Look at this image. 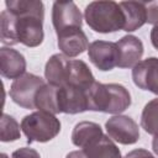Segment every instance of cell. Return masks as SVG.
I'll list each match as a JSON object with an SVG mask.
<instances>
[{
	"label": "cell",
	"mask_w": 158,
	"mask_h": 158,
	"mask_svg": "<svg viewBox=\"0 0 158 158\" xmlns=\"http://www.w3.org/2000/svg\"><path fill=\"white\" fill-rule=\"evenodd\" d=\"M0 14V38L4 44L22 43L37 47L42 43L44 6L40 0H6Z\"/></svg>",
	"instance_id": "obj_1"
},
{
	"label": "cell",
	"mask_w": 158,
	"mask_h": 158,
	"mask_svg": "<svg viewBox=\"0 0 158 158\" xmlns=\"http://www.w3.org/2000/svg\"><path fill=\"white\" fill-rule=\"evenodd\" d=\"M131 105V95L121 84L95 81L88 91V110L106 114H121Z\"/></svg>",
	"instance_id": "obj_2"
},
{
	"label": "cell",
	"mask_w": 158,
	"mask_h": 158,
	"mask_svg": "<svg viewBox=\"0 0 158 158\" xmlns=\"http://www.w3.org/2000/svg\"><path fill=\"white\" fill-rule=\"evenodd\" d=\"M88 26L99 33H111L125 27V15L115 1H91L84 10Z\"/></svg>",
	"instance_id": "obj_3"
},
{
	"label": "cell",
	"mask_w": 158,
	"mask_h": 158,
	"mask_svg": "<svg viewBox=\"0 0 158 158\" xmlns=\"http://www.w3.org/2000/svg\"><path fill=\"white\" fill-rule=\"evenodd\" d=\"M21 130L27 142H48L60 132V121L56 115L46 111H35L21 121Z\"/></svg>",
	"instance_id": "obj_4"
},
{
	"label": "cell",
	"mask_w": 158,
	"mask_h": 158,
	"mask_svg": "<svg viewBox=\"0 0 158 158\" xmlns=\"http://www.w3.org/2000/svg\"><path fill=\"white\" fill-rule=\"evenodd\" d=\"M44 80L32 73H25L15 79L10 86V98L15 104L23 109H36L35 98L37 91L44 85Z\"/></svg>",
	"instance_id": "obj_5"
},
{
	"label": "cell",
	"mask_w": 158,
	"mask_h": 158,
	"mask_svg": "<svg viewBox=\"0 0 158 158\" xmlns=\"http://www.w3.org/2000/svg\"><path fill=\"white\" fill-rule=\"evenodd\" d=\"M88 91L85 89L64 85L57 86V102L59 114H80L88 111Z\"/></svg>",
	"instance_id": "obj_6"
},
{
	"label": "cell",
	"mask_w": 158,
	"mask_h": 158,
	"mask_svg": "<svg viewBox=\"0 0 158 158\" xmlns=\"http://www.w3.org/2000/svg\"><path fill=\"white\" fill-rule=\"evenodd\" d=\"M107 135L121 144H133L139 138V128L133 118L125 115H116L105 123Z\"/></svg>",
	"instance_id": "obj_7"
},
{
	"label": "cell",
	"mask_w": 158,
	"mask_h": 158,
	"mask_svg": "<svg viewBox=\"0 0 158 158\" xmlns=\"http://www.w3.org/2000/svg\"><path fill=\"white\" fill-rule=\"evenodd\" d=\"M88 56L90 62L102 72H107L117 67L120 53L117 43L110 41H94L89 44Z\"/></svg>",
	"instance_id": "obj_8"
},
{
	"label": "cell",
	"mask_w": 158,
	"mask_h": 158,
	"mask_svg": "<svg viewBox=\"0 0 158 158\" xmlns=\"http://www.w3.org/2000/svg\"><path fill=\"white\" fill-rule=\"evenodd\" d=\"M52 23L56 33L67 28L81 27L83 16L73 1H54L52 6Z\"/></svg>",
	"instance_id": "obj_9"
},
{
	"label": "cell",
	"mask_w": 158,
	"mask_h": 158,
	"mask_svg": "<svg viewBox=\"0 0 158 158\" xmlns=\"http://www.w3.org/2000/svg\"><path fill=\"white\" fill-rule=\"evenodd\" d=\"M132 79L139 89L158 95V58L149 57L137 63L132 69Z\"/></svg>",
	"instance_id": "obj_10"
},
{
	"label": "cell",
	"mask_w": 158,
	"mask_h": 158,
	"mask_svg": "<svg viewBox=\"0 0 158 158\" xmlns=\"http://www.w3.org/2000/svg\"><path fill=\"white\" fill-rule=\"evenodd\" d=\"M58 48L65 57H77L89 48V41L81 27L67 28L57 33Z\"/></svg>",
	"instance_id": "obj_11"
},
{
	"label": "cell",
	"mask_w": 158,
	"mask_h": 158,
	"mask_svg": "<svg viewBox=\"0 0 158 158\" xmlns=\"http://www.w3.org/2000/svg\"><path fill=\"white\" fill-rule=\"evenodd\" d=\"M117 47L120 53V59L117 63L118 68H132L141 62L144 48L138 37L126 35L117 42Z\"/></svg>",
	"instance_id": "obj_12"
},
{
	"label": "cell",
	"mask_w": 158,
	"mask_h": 158,
	"mask_svg": "<svg viewBox=\"0 0 158 158\" xmlns=\"http://www.w3.org/2000/svg\"><path fill=\"white\" fill-rule=\"evenodd\" d=\"M0 73L6 79H17L26 73V59L16 49L0 48Z\"/></svg>",
	"instance_id": "obj_13"
},
{
	"label": "cell",
	"mask_w": 158,
	"mask_h": 158,
	"mask_svg": "<svg viewBox=\"0 0 158 158\" xmlns=\"http://www.w3.org/2000/svg\"><path fill=\"white\" fill-rule=\"evenodd\" d=\"M70 59L64 54H53L46 63L44 78L47 83L54 86H64L68 83Z\"/></svg>",
	"instance_id": "obj_14"
},
{
	"label": "cell",
	"mask_w": 158,
	"mask_h": 158,
	"mask_svg": "<svg viewBox=\"0 0 158 158\" xmlns=\"http://www.w3.org/2000/svg\"><path fill=\"white\" fill-rule=\"evenodd\" d=\"M81 149L88 158H122L117 146L104 133L90 141Z\"/></svg>",
	"instance_id": "obj_15"
},
{
	"label": "cell",
	"mask_w": 158,
	"mask_h": 158,
	"mask_svg": "<svg viewBox=\"0 0 158 158\" xmlns=\"http://www.w3.org/2000/svg\"><path fill=\"white\" fill-rule=\"evenodd\" d=\"M118 4L125 15L123 31L133 32L146 23L147 16L144 1H121Z\"/></svg>",
	"instance_id": "obj_16"
},
{
	"label": "cell",
	"mask_w": 158,
	"mask_h": 158,
	"mask_svg": "<svg viewBox=\"0 0 158 158\" xmlns=\"http://www.w3.org/2000/svg\"><path fill=\"white\" fill-rule=\"evenodd\" d=\"M102 135V130L99 123L91 121H81L77 123L72 131V142L74 146L83 148L94 138Z\"/></svg>",
	"instance_id": "obj_17"
},
{
	"label": "cell",
	"mask_w": 158,
	"mask_h": 158,
	"mask_svg": "<svg viewBox=\"0 0 158 158\" xmlns=\"http://www.w3.org/2000/svg\"><path fill=\"white\" fill-rule=\"evenodd\" d=\"M35 107L38 111H46L49 114H59L57 102V86L51 84H44L36 94Z\"/></svg>",
	"instance_id": "obj_18"
},
{
	"label": "cell",
	"mask_w": 158,
	"mask_h": 158,
	"mask_svg": "<svg viewBox=\"0 0 158 158\" xmlns=\"http://www.w3.org/2000/svg\"><path fill=\"white\" fill-rule=\"evenodd\" d=\"M141 127L149 135H158V98L144 105L141 115Z\"/></svg>",
	"instance_id": "obj_19"
},
{
	"label": "cell",
	"mask_w": 158,
	"mask_h": 158,
	"mask_svg": "<svg viewBox=\"0 0 158 158\" xmlns=\"http://www.w3.org/2000/svg\"><path fill=\"white\" fill-rule=\"evenodd\" d=\"M20 137L21 132L19 122L12 116L4 112L0 122V139L2 142H12L17 141Z\"/></svg>",
	"instance_id": "obj_20"
},
{
	"label": "cell",
	"mask_w": 158,
	"mask_h": 158,
	"mask_svg": "<svg viewBox=\"0 0 158 158\" xmlns=\"http://www.w3.org/2000/svg\"><path fill=\"white\" fill-rule=\"evenodd\" d=\"M147 23L158 25V0L157 1H144Z\"/></svg>",
	"instance_id": "obj_21"
},
{
	"label": "cell",
	"mask_w": 158,
	"mask_h": 158,
	"mask_svg": "<svg viewBox=\"0 0 158 158\" xmlns=\"http://www.w3.org/2000/svg\"><path fill=\"white\" fill-rule=\"evenodd\" d=\"M11 158H41V156L33 148L22 147V148H19V149L14 151L12 154H11Z\"/></svg>",
	"instance_id": "obj_22"
},
{
	"label": "cell",
	"mask_w": 158,
	"mask_h": 158,
	"mask_svg": "<svg viewBox=\"0 0 158 158\" xmlns=\"http://www.w3.org/2000/svg\"><path fill=\"white\" fill-rule=\"evenodd\" d=\"M125 158H156L151 152H148L147 149H143V148H137V149H133L131 152H128Z\"/></svg>",
	"instance_id": "obj_23"
},
{
	"label": "cell",
	"mask_w": 158,
	"mask_h": 158,
	"mask_svg": "<svg viewBox=\"0 0 158 158\" xmlns=\"http://www.w3.org/2000/svg\"><path fill=\"white\" fill-rule=\"evenodd\" d=\"M151 42L153 47L158 51V25L153 26V28L151 30Z\"/></svg>",
	"instance_id": "obj_24"
},
{
	"label": "cell",
	"mask_w": 158,
	"mask_h": 158,
	"mask_svg": "<svg viewBox=\"0 0 158 158\" xmlns=\"http://www.w3.org/2000/svg\"><path fill=\"white\" fill-rule=\"evenodd\" d=\"M65 158H88V157H86V154L84 153V151L80 149V151H73V152H69V153L65 156Z\"/></svg>",
	"instance_id": "obj_25"
},
{
	"label": "cell",
	"mask_w": 158,
	"mask_h": 158,
	"mask_svg": "<svg viewBox=\"0 0 158 158\" xmlns=\"http://www.w3.org/2000/svg\"><path fill=\"white\" fill-rule=\"evenodd\" d=\"M152 148H153V152L158 156V135H156L152 141Z\"/></svg>",
	"instance_id": "obj_26"
},
{
	"label": "cell",
	"mask_w": 158,
	"mask_h": 158,
	"mask_svg": "<svg viewBox=\"0 0 158 158\" xmlns=\"http://www.w3.org/2000/svg\"><path fill=\"white\" fill-rule=\"evenodd\" d=\"M0 157H1V158H9V157H7V154H5V153H1V156H0Z\"/></svg>",
	"instance_id": "obj_27"
}]
</instances>
